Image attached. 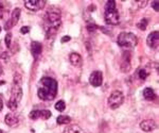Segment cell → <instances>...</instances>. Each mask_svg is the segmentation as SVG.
<instances>
[{
    "label": "cell",
    "mask_w": 159,
    "mask_h": 133,
    "mask_svg": "<svg viewBox=\"0 0 159 133\" xmlns=\"http://www.w3.org/2000/svg\"><path fill=\"white\" fill-rule=\"evenodd\" d=\"M57 94V82L51 77H43L39 80L37 85V95L39 99L45 101H51Z\"/></svg>",
    "instance_id": "cell-1"
},
{
    "label": "cell",
    "mask_w": 159,
    "mask_h": 133,
    "mask_svg": "<svg viewBox=\"0 0 159 133\" xmlns=\"http://www.w3.org/2000/svg\"><path fill=\"white\" fill-rule=\"evenodd\" d=\"M61 24V10H58L57 7H50L43 18V28L47 34V38L53 36L57 32Z\"/></svg>",
    "instance_id": "cell-2"
},
{
    "label": "cell",
    "mask_w": 159,
    "mask_h": 133,
    "mask_svg": "<svg viewBox=\"0 0 159 133\" xmlns=\"http://www.w3.org/2000/svg\"><path fill=\"white\" fill-rule=\"evenodd\" d=\"M104 19L107 25L116 26L120 22V16L117 11L116 2L114 0H108L105 4L104 10Z\"/></svg>",
    "instance_id": "cell-3"
},
{
    "label": "cell",
    "mask_w": 159,
    "mask_h": 133,
    "mask_svg": "<svg viewBox=\"0 0 159 133\" xmlns=\"http://www.w3.org/2000/svg\"><path fill=\"white\" fill-rule=\"evenodd\" d=\"M22 98V88L21 83H13L12 92H11V98L7 101V108L11 111H15L18 108V104Z\"/></svg>",
    "instance_id": "cell-4"
},
{
    "label": "cell",
    "mask_w": 159,
    "mask_h": 133,
    "mask_svg": "<svg viewBox=\"0 0 159 133\" xmlns=\"http://www.w3.org/2000/svg\"><path fill=\"white\" fill-rule=\"evenodd\" d=\"M118 45L122 48H134L138 44V40L136 35L132 32H121L118 36Z\"/></svg>",
    "instance_id": "cell-5"
},
{
    "label": "cell",
    "mask_w": 159,
    "mask_h": 133,
    "mask_svg": "<svg viewBox=\"0 0 159 133\" xmlns=\"http://www.w3.org/2000/svg\"><path fill=\"white\" fill-rule=\"evenodd\" d=\"M123 101H124V95H123L122 92L120 91H115L110 94V96L108 97V107L110 109L115 110L118 109L119 107L122 106Z\"/></svg>",
    "instance_id": "cell-6"
},
{
    "label": "cell",
    "mask_w": 159,
    "mask_h": 133,
    "mask_svg": "<svg viewBox=\"0 0 159 133\" xmlns=\"http://www.w3.org/2000/svg\"><path fill=\"white\" fill-rule=\"evenodd\" d=\"M89 83L94 88H99L103 83V74L100 70H94L90 74L89 77Z\"/></svg>",
    "instance_id": "cell-7"
},
{
    "label": "cell",
    "mask_w": 159,
    "mask_h": 133,
    "mask_svg": "<svg viewBox=\"0 0 159 133\" xmlns=\"http://www.w3.org/2000/svg\"><path fill=\"white\" fill-rule=\"evenodd\" d=\"M46 6V1L43 0H28L25 2V7L30 11H39Z\"/></svg>",
    "instance_id": "cell-8"
},
{
    "label": "cell",
    "mask_w": 159,
    "mask_h": 133,
    "mask_svg": "<svg viewBox=\"0 0 159 133\" xmlns=\"http://www.w3.org/2000/svg\"><path fill=\"white\" fill-rule=\"evenodd\" d=\"M20 13H21V10H20L19 7L14 9V11L12 12L11 18L9 19V21H7L6 28H4V29L10 30L11 28L14 27L15 25H17V22H18V20H19V17H20Z\"/></svg>",
    "instance_id": "cell-9"
},
{
    "label": "cell",
    "mask_w": 159,
    "mask_h": 133,
    "mask_svg": "<svg viewBox=\"0 0 159 133\" xmlns=\"http://www.w3.org/2000/svg\"><path fill=\"white\" fill-rule=\"evenodd\" d=\"M147 44L150 48L152 49H156L159 45V32L158 31H154L151 32L148 34V36L147 38Z\"/></svg>",
    "instance_id": "cell-10"
},
{
    "label": "cell",
    "mask_w": 159,
    "mask_h": 133,
    "mask_svg": "<svg viewBox=\"0 0 159 133\" xmlns=\"http://www.w3.org/2000/svg\"><path fill=\"white\" fill-rule=\"evenodd\" d=\"M140 128L144 132H151L154 131L157 128V125H156L155 121H153V119H145V121L140 122Z\"/></svg>",
    "instance_id": "cell-11"
},
{
    "label": "cell",
    "mask_w": 159,
    "mask_h": 133,
    "mask_svg": "<svg viewBox=\"0 0 159 133\" xmlns=\"http://www.w3.org/2000/svg\"><path fill=\"white\" fill-rule=\"evenodd\" d=\"M4 121L9 127H16L19 125V118L16 114L14 113H9L4 117Z\"/></svg>",
    "instance_id": "cell-12"
},
{
    "label": "cell",
    "mask_w": 159,
    "mask_h": 133,
    "mask_svg": "<svg viewBox=\"0 0 159 133\" xmlns=\"http://www.w3.org/2000/svg\"><path fill=\"white\" fill-rule=\"evenodd\" d=\"M69 61H70L71 65L75 66V67H80L83 63V59H82L81 55L76 52H72L69 55Z\"/></svg>",
    "instance_id": "cell-13"
},
{
    "label": "cell",
    "mask_w": 159,
    "mask_h": 133,
    "mask_svg": "<svg viewBox=\"0 0 159 133\" xmlns=\"http://www.w3.org/2000/svg\"><path fill=\"white\" fill-rule=\"evenodd\" d=\"M42 51H43V45L39 42H33L31 44V52H32L33 57L35 59H37L42 55Z\"/></svg>",
    "instance_id": "cell-14"
},
{
    "label": "cell",
    "mask_w": 159,
    "mask_h": 133,
    "mask_svg": "<svg viewBox=\"0 0 159 133\" xmlns=\"http://www.w3.org/2000/svg\"><path fill=\"white\" fill-rule=\"evenodd\" d=\"M64 133H84V131L78 125H70L67 128H65Z\"/></svg>",
    "instance_id": "cell-15"
},
{
    "label": "cell",
    "mask_w": 159,
    "mask_h": 133,
    "mask_svg": "<svg viewBox=\"0 0 159 133\" xmlns=\"http://www.w3.org/2000/svg\"><path fill=\"white\" fill-rule=\"evenodd\" d=\"M143 97H144L147 100H154V99H155V92L151 88H144V91H143Z\"/></svg>",
    "instance_id": "cell-16"
},
{
    "label": "cell",
    "mask_w": 159,
    "mask_h": 133,
    "mask_svg": "<svg viewBox=\"0 0 159 133\" xmlns=\"http://www.w3.org/2000/svg\"><path fill=\"white\" fill-rule=\"evenodd\" d=\"M121 69H122V71H124V73H126V71H129V69H130L129 57L126 59V57H125V53H124V55H123V62L121 64Z\"/></svg>",
    "instance_id": "cell-17"
},
{
    "label": "cell",
    "mask_w": 159,
    "mask_h": 133,
    "mask_svg": "<svg viewBox=\"0 0 159 133\" xmlns=\"http://www.w3.org/2000/svg\"><path fill=\"white\" fill-rule=\"evenodd\" d=\"M71 118L69 116H66V115H60V116L56 118V122L57 125H68L70 124Z\"/></svg>",
    "instance_id": "cell-18"
},
{
    "label": "cell",
    "mask_w": 159,
    "mask_h": 133,
    "mask_svg": "<svg viewBox=\"0 0 159 133\" xmlns=\"http://www.w3.org/2000/svg\"><path fill=\"white\" fill-rule=\"evenodd\" d=\"M40 116H42V111L40 110H33L29 114V117L31 119H38L40 118Z\"/></svg>",
    "instance_id": "cell-19"
},
{
    "label": "cell",
    "mask_w": 159,
    "mask_h": 133,
    "mask_svg": "<svg viewBox=\"0 0 159 133\" xmlns=\"http://www.w3.org/2000/svg\"><path fill=\"white\" fill-rule=\"evenodd\" d=\"M148 19H147V18H142V19H141L140 21L137 24V27L139 28L141 31H144V30L148 28Z\"/></svg>",
    "instance_id": "cell-20"
},
{
    "label": "cell",
    "mask_w": 159,
    "mask_h": 133,
    "mask_svg": "<svg viewBox=\"0 0 159 133\" xmlns=\"http://www.w3.org/2000/svg\"><path fill=\"white\" fill-rule=\"evenodd\" d=\"M55 109L57 110V111H60V112L65 111V109H66L65 101H64V100H60V101L56 102V103H55Z\"/></svg>",
    "instance_id": "cell-21"
},
{
    "label": "cell",
    "mask_w": 159,
    "mask_h": 133,
    "mask_svg": "<svg viewBox=\"0 0 159 133\" xmlns=\"http://www.w3.org/2000/svg\"><path fill=\"white\" fill-rule=\"evenodd\" d=\"M42 111V116H40V118H43V119H49L50 117H51V112L49 111V110H40Z\"/></svg>",
    "instance_id": "cell-22"
},
{
    "label": "cell",
    "mask_w": 159,
    "mask_h": 133,
    "mask_svg": "<svg viewBox=\"0 0 159 133\" xmlns=\"http://www.w3.org/2000/svg\"><path fill=\"white\" fill-rule=\"evenodd\" d=\"M138 76H139V78L141 79V80H145L148 77V71L145 69H139V71H138Z\"/></svg>",
    "instance_id": "cell-23"
},
{
    "label": "cell",
    "mask_w": 159,
    "mask_h": 133,
    "mask_svg": "<svg viewBox=\"0 0 159 133\" xmlns=\"http://www.w3.org/2000/svg\"><path fill=\"white\" fill-rule=\"evenodd\" d=\"M4 40H6L7 47H10V46H11V43H12V34H11V33H7V34L6 35Z\"/></svg>",
    "instance_id": "cell-24"
},
{
    "label": "cell",
    "mask_w": 159,
    "mask_h": 133,
    "mask_svg": "<svg viewBox=\"0 0 159 133\" xmlns=\"http://www.w3.org/2000/svg\"><path fill=\"white\" fill-rule=\"evenodd\" d=\"M97 25H94V24H88V26H87V29H88V31H94V30L97 29Z\"/></svg>",
    "instance_id": "cell-25"
},
{
    "label": "cell",
    "mask_w": 159,
    "mask_h": 133,
    "mask_svg": "<svg viewBox=\"0 0 159 133\" xmlns=\"http://www.w3.org/2000/svg\"><path fill=\"white\" fill-rule=\"evenodd\" d=\"M152 6H153V9L155 10L156 12L159 11V1H158V0H155V1L153 2Z\"/></svg>",
    "instance_id": "cell-26"
},
{
    "label": "cell",
    "mask_w": 159,
    "mask_h": 133,
    "mask_svg": "<svg viewBox=\"0 0 159 133\" xmlns=\"http://www.w3.org/2000/svg\"><path fill=\"white\" fill-rule=\"evenodd\" d=\"M30 32V27H22L21 29H20V33L21 34H27V33Z\"/></svg>",
    "instance_id": "cell-27"
},
{
    "label": "cell",
    "mask_w": 159,
    "mask_h": 133,
    "mask_svg": "<svg viewBox=\"0 0 159 133\" xmlns=\"http://www.w3.org/2000/svg\"><path fill=\"white\" fill-rule=\"evenodd\" d=\"M70 40H71V37L69 36V35H65V36L61 37V43H67V42H69Z\"/></svg>",
    "instance_id": "cell-28"
},
{
    "label": "cell",
    "mask_w": 159,
    "mask_h": 133,
    "mask_svg": "<svg viewBox=\"0 0 159 133\" xmlns=\"http://www.w3.org/2000/svg\"><path fill=\"white\" fill-rule=\"evenodd\" d=\"M1 59H3V60L6 61V62H7V61L9 60V55H7V52H3V53H2V55H1Z\"/></svg>",
    "instance_id": "cell-29"
},
{
    "label": "cell",
    "mask_w": 159,
    "mask_h": 133,
    "mask_svg": "<svg viewBox=\"0 0 159 133\" xmlns=\"http://www.w3.org/2000/svg\"><path fill=\"white\" fill-rule=\"evenodd\" d=\"M2 108H3V100H2L1 96H0V111L2 110Z\"/></svg>",
    "instance_id": "cell-30"
},
{
    "label": "cell",
    "mask_w": 159,
    "mask_h": 133,
    "mask_svg": "<svg viewBox=\"0 0 159 133\" xmlns=\"http://www.w3.org/2000/svg\"><path fill=\"white\" fill-rule=\"evenodd\" d=\"M1 75H2V70L0 69V77H1ZM0 84H4V81H0Z\"/></svg>",
    "instance_id": "cell-31"
},
{
    "label": "cell",
    "mask_w": 159,
    "mask_h": 133,
    "mask_svg": "<svg viewBox=\"0 0 159 133\" xmlns=\"http://www.w3.org/2000/svg\"><path fill=\"white\" fill-rule=\"evenodd\" d=\"M0 133H6V132H4L3 130H1V129H0Z\"/></svg>",
    "instance_id": "cell-32"
},
{
    "label": "cell",
    "mask_w": 159,
    "mask_h": 133,
    "mask_svg": "<svg viewBox=\"0 0 159 133\" xmlns=\"http://www.w3.org/2000/svg\"><path fill=\"white\" fill-rule=\"evenodd\" d=\"M0 32H1V28H0Z\"/></svg>",
    "instance_id": "cell-33"
}]
</instances>
